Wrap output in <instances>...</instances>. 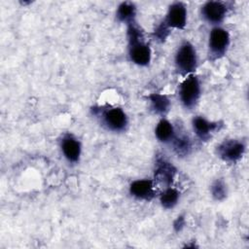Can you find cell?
I'll use <instances>...</instances> for the list:
<instances>
[{"instance_id": "obj_11", "label": "cell", "mask_w": 249, "mask_h": 249, "mask_svg": "<svg viewBox=\"0 0 249 249\" xmlns=\"http://www.w3.org/2000/svg\"><path fill=\"white\" fill-rule=\"evenodd\" d=\"M129 193L137 199L149 201L155 196L154 182L149 179L135 180L129 186Z\"/></svg>"}, {"instance_id": "obj_17", "label": "cell", "mask_w": 249, "mask_h": 249, "mask_svg": "<svg viewBox=\"0 0 249 249\" xmlns=\"http://www.w3.org/2000/svg\"><path fill=\"white\" fill-rule=\"evenodd\" d=\"M180 193L171 187H167L160 196V201L163 208L171 209L173 208L179 201Z\"/></svg>"}, {"instance_id": "obj_7", "label": "cell", "mask_w": 249, "mask_h": 249, "mask_svg": "<svg viewBox=\"0 0 249 249\" xmlns=\"http://www.w3.org/2000/svg\"><path fill=\"white\" fill-rule=\"evenodd\" d=\"M229 8L226 3L221 1L205 2L200 10L202 18L210 24L217 25L224 21Z\"/></svg>"}, {"instance_id": "obj_5", "label": "cell", "mask_w": 249, "mask_h": 249, "mask_svg": "<svg viewBox=\"0 0 249 249\" xmlns=\"http://www.w3.org/2000/svg\"><path fill=\"white\" fill-rule=\"evenodd\" d=\"M231 38L229 32L221 27L215 26L211 29L208 37V55L215 60L224 56L229 49Z\"/></svg>"}, {"instance_id": "obj_6", "label": "cell", "mask_w": 249, "mask_h": 249, "mask_svg": "<svg viewBox=\"0 0 249 249\" xmlns=\"http://www.w3.org/2000/svg\"><path fill=\"white\" fill-rule=\"evenodd\" d=\"M246 145L237 139H226L216 147V155L224 161L234 163L244 155Z\"/></svg>"}, {"instance_id": "obj_3", "label": "cell", "mask_w": 249, "mask_h": 249, "mask_svg": "<svg viewBox=\"0 0 249 249\" xmlns=\"http://www.w3.org/2000/svg\"><path fill=\"white\" fill-rule=\"evenodd\" d=\"M174 62L180 74H193L197 67V54L194 45L188 41L183 42L176 51Z\"/></svg>"}, {"instance_id": "obj_16", "label": "cell", "mask_w": 249, "mask_h": 249, "mask_svg": "<svg viewBox=\"0 0 249 249\" xmlns=\"http://www.w3.org/2000/svg\"><path fill=\"white\" fill-rule=\"evenodd\" d=\"M136 7L132 2H122L116 12V18L119 21L126 24L135 20Z\"/></svg>"}, {"instance_id": "obj_1", "label": "cell", "mask_w": 249, "mask_h": 249, "mask_svg": "<svg viewBox=\"0 0 249 249\" xmlns=\"http://www.w3.org/2000/svg\"><path fill=\"white\" fill-rule=\"evenodd\" d=\"M126 25L128 55L130 60L139 66H147L151 61L152 52L150 46L144 40L143 31L135 20Z\"/></svg>"}, {"instance_id": "obj_2", "label": "cell", "mask_w": 249, "mask_h": 249, "mask_svg": "<svg viewBox=\"0 0 249 249\" xmlns=\"http://www.w3.org/2000/svg\"><path fill=\"white\" fill-rule=\"evenodd\" d=\"M91 113L96 116L101 124L113 132H123L128 125V120L124 111L120 107H92Z\"/></svg>"}, {"instance_id": "obj_10", "label": "cell", "mask_w": 249, "mask_h": 249, "mask_svg": "<svg viewBox=\"0 0 249 249\" xmlns=\"http://www.w3.org/2000/svg\"><path fill=\"white\" fill-rule=\"evenodd\" d=\"M176 174L175 166L168 161L164 157L158 156L155 163L154 176L155 179L160 183L165 184L167 187L172 183Z\"/></svg>"}, {"instance_id": "obj_20", "label": "cell", "mask_w": 249, "mask_h": 249, "mask_svg": "<svg viewBox=\"0 0 249 249\" xmlns=\"http://www.w3.org/2000/svg\"><path fill=\"white\" fill-rule=\"evenodd\" d=\"M184 224H185L184 218H183L182 216H180V217H178V218L176 219V221L174 222V229H175L176 231H179V230H181V229L183 228Z\"/></svg>"}, {"instance_id": "obj_15", "label": "cell", "mask_w": 249, "mask_h": 249, "mask_svg": "<svg viewBox=\"0 0 249 249\" xmlns=\"http://www.w3.org/2000/svg\"><path fill=\"white\" fill-rule=\"evenodd\" d=\"M170 144L178 157H186L192 150V141L190 137L184 133H176Z\"/></svg>"}, {"instance_id": "obj_9", "label": "cell", "mask_w": 249, "mask_h": 249, "mask_svg": "<svg viewBox=\"0 0 249 249\" xmlns=\"http://www.w3.org/2000/svg\"><path fill=\"white\" fill-rule=\"evenodd\" d=\"M192 125L197 138L201 141H207L217 130H219L222 124L218 122H210L202 116H196L192 121Z\"/></svg>"}, {"instance_id": "obj_19", "label": "cell", "mask_w": 249, "mask_h": 249, "mask_svg": "<svg viewBox=\"0 0 249 249\" xmlns=\"http://www.w3.org/2000/svg\"><path fill=\"white\" fill-rule=\"evenodd\" d=\"M170 33V28L166 25V23L163 21H161L155 29L153 35L155 37V39L159 42H163L165 41V39L167 38V36Z\"/></svg>"}, {"instance_id": "obj_4", "label": "cell", "mask_w": 249, "mask_h": 249, "mask_svg": "<svg viewBox=\"0 0 249 249\" xmlns=\"http://www.w3.org/2000/svg\"><path fill=\"white\" fill-rule=\"evenodd\" d=\"M201 94L199 80L194 74H190L180 84L178 96L182 105L186 109H193L196 106Z\"/></svg>"}, {"instance_id": "obj_14", "label": "cell", "mask_w": 249, "mask_h": 249, "mask_svg": "<svg viewBox=\"0 0 249 249\" xmlns=\"http://www.w3.org/2000/svg\"><path fill=\"white\" fill-rule=\"evenodd\" d=\"M151 109L158 115L164 116L170 108V101L168 97L160 93H152L148 96Z\"/></svg>"}, {"instance_id": "obj_18", "label": "cell", "mask_w": 249, "mask_h": 249, "mask_svg": "<svg viewBox=\"0 0 249 249\" xmlns=\"http://www.w3.org/2000/svg\"><path fill=\"white\" fill-rule=\"evenodd\" d=\"M210 192H211V195L214 199H216L218 201L225 199L227 196V188H226L224 181L221 179L215 180L213 182V184L211 185Z\"/></svg>"}, {"instance_id": "obj_8", "label": "cell", "mask_w": 249, "mask_h": 249, "mask_svg": "<svg viewBox=\"0 0 249 249\" xmlns=\"http://www.w3.org/2000/svg\"><path fill=\"white\" fill-rule=\"evenodd\" d=\"M187 8L182 2L172 3L166 13L164 22L169 28L184 29L187 24Z\"/></svg>"}, {"instance_id": "obj_12", "label": "cell", "mask_w": 249, "mask_h": 249, "mask_svg": "<svg viewBox=\"0 0 249 249\" xmlns=\"http://www.w3.org/2000/svg\"><path fill=\"white\" fill-rule=\"evenodd\" d=\"M61 152L64 158L72 163L79 161L81 156V143L72 135L66 134L60 142Z\"/></svg>"}, {"instance_id": "obj_13", "label": "cell", "mask_w": 249, "mask_h": 249, "mask_svg": "<svg viewBox=\"0 0 249 249\" xmlns=\"http://www.w3.org/2000/svg\"><path fill=\"white\" fill-rule=\"evenodd\" d=\"M176 134L173 124L166 119H161L156 125L155 135L161 143H171Z\"/></svg>"}]
</instances>
